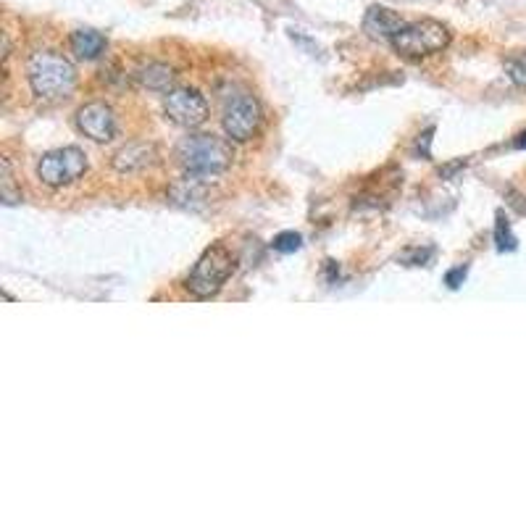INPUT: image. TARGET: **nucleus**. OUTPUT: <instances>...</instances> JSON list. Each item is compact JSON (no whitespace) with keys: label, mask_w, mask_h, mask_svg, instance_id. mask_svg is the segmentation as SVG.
<instances>
[{"label":"nucleus","mask_w":526,"mask_h":526,"mask_svg":"<svg viewBox=\"0 0 526 526\" xmlns=\"http://www.w3.org/2000/svg\"><path fill=\"white\" fill-rule=\"evenodd\" d=\"M513 145H516V148H519V150H524L526 148V132H521V135L516 137V140H513Z\"/></svg>","instance_id":"nucleus-18"},{"label":"nucleus","mask_w":526,"mask_h":526,"mask_svg":"<svg viewBox=\"0 0 526 526\" xmlns=\"http://www.w3.org/2000/svg\"><path fill=\"white\" fill-rule=\"evenodd\" d=\"M77 127L79 132L95 143H108L116 137V114L114 108L108 103H100V100H93L77 111Z\"/></svg>","instance_id":"nucleus-8"},{"label":"nucleus","mask_w":526,"mask_h":526,"mask_svg":"<svg viewBox=\"0 0 526 526\" xmlns=\"http://www.w3.org/2000/svg\"><path fill=\"white\" fill-rule=\"evenodd\" d=\"M453 35L450 29L445 27L437 19H421V22L406 24L400 29L398 35L392 37V48L398 50L400 56L406 58H427L434 56V53H442L448 48Z\"/></svg>","instance_id":"nucleus-4"},{"label":"nucleus","mask_w":526,"mask_h":526,"mask_svg":"<svg viewBox=\"0 0 526 526\" xmlns=\"http://www.w3.org/2000/svg\"><path fill=\"white\" fill-rule=\"evenodd\" d=\"M106 50V37L98 29H77L72 32V53L82 61H95Z\"/></svg>","instance_id":"nucleus-13"},{"label":"nucleus","mask_w":526,"mask_h":526,"mask_svg":"<svg viewBox=\"0 0 526 526\" xmlns=\"http://www.w3.org/2000/svg\"><path fill=\"white\" fill-rule=\"evenodd\" d=\"M466 274H469V269L466 266H458V269H450L448 274H445V285L450 287V290H458V287L466 282Z\"/></svg>","instance_id":"nucleus-17"},{"label":"nucleus","mask_w":526,"mask_h":526,"mask_svg":"<svg viewBox=\"0 0 526 526\" xmlns=\"http://www.w3.org/2000/svg\"><path fill=\"white\" fill-rule=\"evenodd\" d=\"M158 161V150L153 143H129L119 148L111 158V164L119 174H135V171H145Z\"/></svg>","instance_id":"nucleus-11"},{"label":"nucleus","mask_w":526,"mask_h":526,"mask_svg":"<svg viewBox=\"0 0 526 526\" xmlns=\"http://www.w3.org/2000/svg\"><path fill=\"white\" fill-rule=\"evenodd\" d=\"M137 82L150 90V93H164L169 95L174 90V82H177V74L174 69L166 64H148L145 69H140L137 74Z\"/></svg>","instance_id":"nucleus-12"},{"label":"nucleus","mask_w":526,"mask_h":526,"mask_svg":"<svg viewBox=\"0 0 526 526\" xmlns=\"http://www.w3.org/2000/svg\"><path fill=\"white\" fill-rule=\"evenodd\" d=\"M87 171V153L77 145L50 150L40 158L37 164V177L48 187H66L74 185L77 179L85 177Z\"/></svg>","instance_id":"nucleus-5"},{"label":"nucleus","mask_w":526,"mask_h":526,"mask_svg":"<svg viewBox=\"0 0 526 526\" xmlns=\"http://www.w3.org/2000/svg\"><path fill=\"white\" fill-rule=\"evenodd\" d=\"M179 164L185 166L187 174H203V177H216L227 171L235 161V150L227 140L216 135H190L185 137L177 148Z\"/></svg>","instance_id":"nucleus-2"},{"label":"nucleus","mask_w":526,"mask_h":526,"mask_svg":"<svg viewBox=\"0 0 526 526\" xmlns=\"http://www.w3.org/2000/svg\"><path fill=\"white\" fill-rule=\"evenodd\" d=\"M169 200L174 206L187 208V211H200L214 203V187H211V177L203 174H187V177L177 179L169 187Z\"/></svg>","instance_id":"nucleus-9"},{"label":"nucleus","mask_w":526,"mask_h":526,"mask_svg":"<svg viewBox=\"0 0 526 526\" xmlns=\"http://www.w3.org/2000/svg\"><path fill=\"white\" fill-rule=\"evenodd\" d=\"M406 24L408 22L403 16L384 6H371L369 11H366V16H363V32H366L371 40H387V43H392V37L398 35Z\"/></svg>","instance_id":"nucleus-10"},{"label":"nucleus","mask_w":526,"mask_h":526,"mask_svg":"<svg viewBox=\"0 0 526 526\" xmlns=\"http://www.w3.org/2000/svg\"><path fill=\"white\" fill-rule=\"evenodd\" d=\"M261 116L258 100L248 93H240L224 106L221 124H224L227 137H232L235 143H248L250 137L256 135V129L261 127Z\"/></svg>","instance_id":"nucleus-6"},{"label":"nucleus","mask_w":526,"mask_h":526,"mask_svg":"<svg viewBox=\"0 0 526 526\" xmlns=\"http://www.w3.org/2000/svg\"><path fill=\"white\" fill-rule=\"evenodd\" d=\"M274 250H279V253H295V250H300V245H303V237L298 235V232H282V235L274 237Z\"/></svg>","instance_id":"nucleus-16"},{"label":"nucleus","mask_w":526,"mask_h":526,"mask_svg":"<svg viewBox=\"0 0 526 526\" xmlns=\"http://www.w3.org/2000/svg\"><path fill=\"white\" fill-rule=\"evenodd\" d=\"M505 72H508L513 85L526 87V53H519V56L508 58V61H505Z\"/></svg>","instance_id":"nucleus-14"},{"label":"nucleus","mask_w":526,"mask_h":526,"mask_svg":"<svg viewBox=\"0 0 526 526\" xmlns=\"http://www.w3.org/2000/svg\"><path fill=\"white\" fill-rule=\"evenodd\" d=\"M235 269H237L235 253H232L224 242H216V245L203 250V256L195 261L190 277H187V290L200 300L211 298V295H216L221 287L227 285L229 277L235 274Z\"/></svg>","instance_id":"nucleus-3"},{"label":"nucleus","mask_w":526,"mask_h":526,"mask_svg":"<svg viewBox=\"0 0 526 526\" xmlns=\"http://www.w3.org/2000/svg\"><path fill=\"white\" fill-rule=\"evenodd\" d=\"M495 242H498V250L516 248V237L511 235V224L503 214H498V224H495Z\"/></svg>","instance_id":"nucleus-15"},{"label":"nucleus","mask_w":526,"mask_h":526,"mask_svg":"<svg viewBox=\"0 0 526 526\" xmlns=\"http://www.w3.org/2000/svg\"><path fill=\"white\" fill-rule=\"evenodd\" d=\"M27 79L32 93L43 100L69 98L77 87V69L72 61L53 50L32 53L27 61Z\"/></svg>","instance_id":"nucleus-1"},{"label":"nucleus","mask_w":526,"mask_h":526,"mask_svg":"<svg viewBox=\"0 0 526 526\" xmlns=\"http://www.w3.org/2000/svg\"><path fill=\"white\" fill-rule=\"evenodd\" d=\"M164 111L171 124L182 129H198L208 119V100L192 87H174L166 95Z\"/></svg>","instance_id":"nucleus-7"}]
</instances>
